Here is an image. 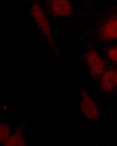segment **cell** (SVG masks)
<instances>
[{
  "instance_id": "obj_8",
  "label": "cell",
  "mask_w": 117,
  "mask_h": 146,
  "mask_svg": "<svg viewBox=\"0 0 117 146\" xmlns=\"http://www.w3.org/2000/svg\"><path fill=\"white\" fill-rule=\"evenodd\" d=\"M12 132L11 127L8 123L7 122H2L0 124V142L1 144L3 145L7 140H8Z\"/></svg>"
},
{
  "instance_id": "obj_10",
  "label": "cell",
  "mask_w": 117,
  "mask_h": 146,
  "mask_svg": "<svg viewBox=\"0 0 117 146\" xmlns=\"http://www.w3.org/2000/svg\"><path fill=\"white\" fill-rule=\"evenodd\" d=\"M2 109H4V110H6V109H7V106L6 105H5V104H4L3 106H2Z\"/></svg>"
},
{
  "instance_id": "obj_7",
  "label": "cell",
  "mask_w": 117,
  "mask_h": 146,
  "mask_svg": "<svg viewBox=\"0 0 117 146\" xmlns=\"http://www.w3.org/2000/svg\"><path fill=\"white\" fill-rule=\"evenodd\" d=\"M25 138L24 136L23 129L21 126L18 127L15 129L11 134L10 137L2 145L5 146H25Z\"/></svg>"
},
{
  "instance_id": "obj_3",
  "label": "cell",
  "mask_w": 117,
  "mask_h": 146,
  "mask_svg": "<svg viewBox=\"0 0 117 146\" xmlns=\"http://www.w3.org/2000/svg\"><path fill=\"white\" fill-rule=\"evenodd\" d=\"M83 59L93 78H98L106 70V62L95 48L90 47L85 51Z\"/></svg>"
},
{
  "instance_id": "obj_6",
  "label": "cell",
  "mask_w": 117,
  "mask_h": 146,
  "mask_svg": "<svg viewBox=\"0 0 117 146\" xmlns=\"http://www.w3.org/2000/svg\"><path fill=\"white\" fill-rule=\"evenodd\" d=\"M117 87V67H111L106 69L100 77L98 88L102 92L109 93Z\"/></svg>"
},
{
  "instance_id": "obj_4",
  "label": "cell",
  "mask_w": 117,
  "mask_h": 146,
  "mask_svg": "<svg viewBox=\"0 0 117 146\" xmlns=\"http://www.w3.org/2000/svg\"><path fill=\"white\" fill-rule=\"evenodd\" d=\"M80 98V109L82 114L91 121L98 120L100 114L96 102L85 90H81Z\"/></svg>"
},
{
  "instance_id": "obj_9",
  "label": "cell",
  "mask_w": 117,
  "mask_h": 146,
  "mask_svg": "<svg viewBox=\"0 0 117 146\" xmlns=\"http://www.w3.org/2000/svg\"><path fill=\"white\" fill-rule=\"evenodd\" d=\"M106 55L111 62L117 63V44L109 47L106 50Z\"/></svg>"
},
{
  "instance_id": "obj_2",
  "label": "cell",
  "mask_w": 117,
  "mask_h": 146,
  "mask_svg": "<svg viewBox=\"0 0 117 146\" xmlns=\"http://www.w3.org/2000/svg\"><path fill=\"white\" fill-rule=\"evenodd\" d=\"M98 36L103 41H114L117 40V12L106 15L98 27Z\"/></svg>"
},
{
  "instance_id": "obj_5",
  "label": "cell",
  "mask_w": 117,
  "mask_h": 146,
  "mask_svg": "<svg viewBox=\"0 0 117 146\" xmlns=\"http://www.w3.org/2000/svg\"><path fill=\"white\" fill-rule=\"evenodd\" d=\"M47 9L52 16L66 18L72 14V3L71 0H46Z\"/></svg>"
},
{
  "instance_id": "obj_1",
  "label": "cell",
  "mask_w": 117,
  "mask_h": 146,
  "mask_svg": "<svg viewBox=\"0 0 117 146\" xmlns=\"http://www.w3.org/2000/svg\"><path fill=\"white\" fill-rule=\"evenodd\" d=\"M30 12L34 22L36 23L39 31H41L44 36L48 44L52 47L56 55L59 54V49H58L56 42H55L53 33H52L50 21L48 20L41 5L37 2H33L30 6Z\"/></svg>"
}]
</instances>
